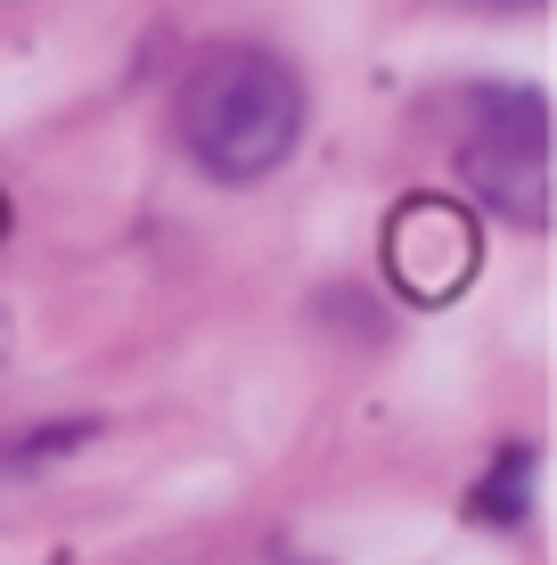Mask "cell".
Listing matches in <instances>:
<instances>
[{"mask_svg":"<svg viewBox=\"0 0 557 565\" xmlns=\"http://www.w3.org/2000/svg\"><path fill=\"white\" fill-rule=\"evenodd\" d=\"M172 131L189 164L222 189L271 181L312 131V83L271 42H214L172 90Z\"/></svg>","mask_w":557,"mask_h":565,"instance_id":"obj_1","label":"cell"},{"mask_svg":"<svg viewBox=\"0 0 557 565\" xmlns=\"http://www.w3.org/2000/svg\"><path fill=\"white\" fill-rule=\"evenodd\" d=\"M459 181L492 222L549 230V99L542 90H475V124L459 140Z\"/></svg>","mask_w":557,"mask_h":565,"instance_id":"obj_2","label":"cell"},{"mask_svg":"<svg viewBox=\"0 0 557 565\" xmlns=\"http://www.w3.org/2000/svg\"><path fill=\"white\" fill-rule=\"evenodd\" d=\"M475 263H484V222L443 189H418L386 213V270L410 303H451L475 279Z\"/></svg>","mask_w":557,"mask_h":565,"instance_id":"obj_3","label":"cell"},{"mask_svg":"<svg viewBox=\"0 0 557 565\" xmlns=\"http://www.w3.org/2000/svg\"><path fill=\"white\" fill-rule=\"evenodd\" d=\"M0 246H9V198H0Z\"/></svg>","mask_w":557,"mask_h":565,"instance_id":"obj_7","label":"cell"},{"mask_svg":"<svg viewBox=\"0 0 557 565\" xmlns=\"http://www.w3.org/2000/svg\"><path fill=\"white\" fill-rule=\"evenodd\" d=\"M83 443H99L90 418H50V426H25V435H0V476H33L50 459H74Z\"/></svg>","mask_w":557,"mask_h":565,"instance_id":"obj_5","label":"cell"},{"mask_svg":"<svg viewBox=\"0 0 557 565\" xmlns=\"http://www.w3.org/2000/svg\"><path fill=\"white\" fill-rule=\"evenodd\" d=\"M533 500H542V443H533V435H508L501 451H492L484 483L468 492V516L492 524V533H516V524L533 516Z\"/></svg>","mask_w":557,"mask_h":565,"instance_id":"obj_4","label":"cell"},{"mask_svg":"<svg viewBox=\"0 0 557 565\" xmlns=\"http://www.w3.org/2000/svg\"><path fill=\"white\" fill-rule=\"evenodd\" d=\"M9 344H17V337H9V311H0V361H9Z\"/></svg>","mask_w":557,"mask_h":565,"instance_id":"obj_6","label":"cell"}]
</instances>
